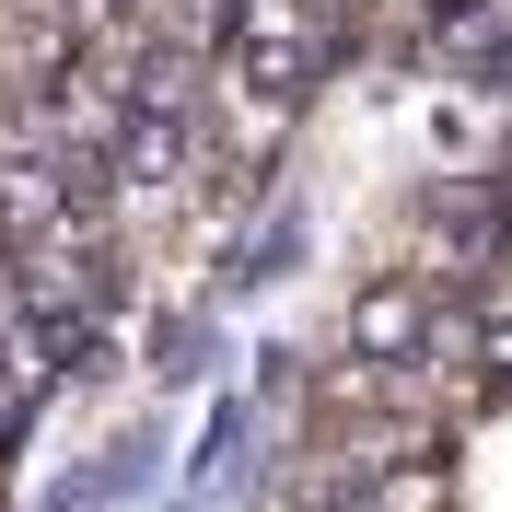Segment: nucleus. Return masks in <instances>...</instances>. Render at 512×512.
I'll use <instances>...</instances> for the list:
<instances>
[{
  "mask_svg": "<svg viewBox=\"0 0 512 512\" xmlns=\"http://www.w3.org/2000/svg\"><path fill=\"white\" fill-rule=\"evenodd\" d=\"M303 512H361V489H315V501H303Z\"/></svg>",
  "mask_w": 512,
  "mask_h": 512,
  "instance_id": "obj_3",
  "label": "nucleus"
},
{
  "mask_svg": "<svg viewBox=\"0 0 512 512\" xmlns=\"http://www.w3.org/2000/svg\"><path fill=\"white\" fill-rule=\"evenodd\" d=\"M198 163H210V105H140L105 163V198H175Z\"/></svg>",
  "mask_w": 512,
  "mask_h": 512,
  "instance_id": "obj_1",
  "label": "nucleus"
},
{
  "mask_svg": "<svg viewBox=\"0 0 512 512\" xmlns=\"http://www.w3.org/2000/svg\"><path fill=\"white\" fill-rule=\"evenodd\" d=\"M24 396H35V384L12 373V361H0V443H12V431H24Z\"/></svg>",
  "mask_w": 512,
  "mask_h": 512,
  "instance_id": "obj_2",
  "label": "nucleus"
}]
</instances>
